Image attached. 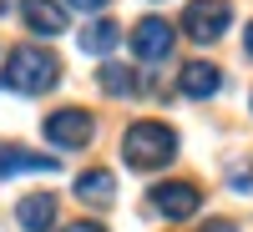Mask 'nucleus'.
Here are the masks:
<instances>
[{"instance_id":"obj_1","label":"nucleus","mask_w":253,"mask_h":232,"mask_svg":"<svg viewBox=\"0 0 253 232\" xmlns=\"http://www.w3.org/2000/svg\"><path fill=\"white\" fill-rule=\"evenodd\" d=\"M122 157L137 172H162L177 162V132L167 121H132L122 136Z\"/></svg>"},{"instance_id":"obj_2","label":"nucleus","mask_w":253,"mask_h":232,"mask_svg":"<svg viewBox=\"0 0 253 232\" xmlns=\"http://www.w3.org/2000/svg\"><path fill=\"white\" fill-rule=\"evenodd\" d=\"M0 81H5L10 91H20V96H46L56 81H61V61L46 46H15Z\"/></svg>"},{"instance_id":"obj_3","label":"nucleus","mask_w":253,"mask_h":232,"mask_svg":"<svg viewBox=\"0 0 253 232\" xmlns=\"http://www.w3.org/2000/svg\"><path fill=\"white\" fill-rule=\"evenodd\" d=\"M233 26V0H187L182 5V35L198 46H213Z\"/></svg>"},{"instance_id":"obj_4","label":"nucleus","mask_w":253,"mask_h":232,"mask_svg":"<svg viewBox=\"0 0 253 232\" xmlns=\"http://www.w3.org/2000/svg\"><path fill=\"white\" fill-rule=\"evenodd\" d=\"M41 132H46V141L61 146V152H81V146L96 136V116L81 111V106H61V111H51L41 121Z\"/></svg>"},{"instance_id":"obj_5","label":"nucleus","mask_w":253,"mask_h":232,"mask_svg":"<svg viewBox=\"0 0 253 232\" xmlns=\"http://www.w3.org/2000/svg\"><path fill=\"white\" fill-rule=\"evenodd\" d=\"M147 207H152L157 217H167V222H187L203 207V192L193 182H157L152 192H147Z\"/></svg>"},{"instance_id":"obj_6","label":"nucleus","mask_w":253,"mask_h":232,"mask_svg":"<svg viewBox=\"0 0 253 232\" xmlns=\"http://www.w3.org/2000/svg\"><path fill=\"white\" fill-rule=\"evenodd\" d=\"M172 46H177V31H172V20H162V15H147V20H137L132 26V56L137 61H167L172 56Z\"/></svg>"},{"instance_id":"obj_7","label":"nucleus","mask_w":253,"mask_h":232,"mask_svg":"<svg viewBox=\"0 0 253 232\" xmlns=\"http://www.w3.org/2000/svg\"><path fill=\"white\" fill-rule=\"evenodd\" d=\"M56 212H61L56 192H26V197L15 202V222H20V232H51V227H56Z\"/></svg>"},{"instance_id":"obj_8","label":"nucleus","mask_w":253,"mask_h":232,"mask_svg":"<svg viewBox=\"0 0 253 232\" xmlns=\"http://www.w3.org/2000/svg\"><path fill=\"white\" fill-rule=\"evenodd\" d=\"M177 91L187 101H208V96L223 91V71L213 66V61H187V66L177 71Z\"/></svg>"},{"instance_id":"obj_9","label":"nucleus","mask_w":253,"mask_h":232,"mask_svg":"<svg viewBox=\"0 0 253 232\" xmlns=\"http://www.w3.org/2000/svg\"><path fill=\"white\" fill-rule=\"evenodd\" d=\"M20 20H26V26L36 31V35H66V5H61V0H20Z\"/></svg>"},{"instance_id":"obj_10","label":"nucleus","mask_w":253,"mask_h":232,"mask_svg":"<svg viewBox=\"0 0 253 232\" xmlns=\"http://www.w3.org/2000/svg\"><path fill=\"white\" fill-rule=\"evenodd\" d=\"M76 197L81 202H91V207H107L117 197V177L107 172V166H91V172H81L76 177Z\"/></svg>"},{"instance_id":"obj_11","label":"nucleus","mask_w":253,"mask_h":232,"mask_svg":"<svg viewBox=\"0 0 253 232\" xmlns=\"http://www.w3.org/2000/svg\"><path fill=\"white\" fill-rule=\"evenodd\" d=\"M117 46H122L117 20H91V26L81 31V51H86V56H112Z\"/></svg>"},{"instance_id":"obj_12","label":"nucleus","mask_w":253,"mask_h":232,"mask_svg":"<svg viewBox=\"0 0 253 232\" xmlns=\"http://www.w3.org/2000/svg\"><path fill=\"white\" fill-rule=\"evenodd\" d=\"M10 172H56V157H31L20 146H0V177Z\"/></svg>"},{"instance_id":"obj_13","label":"nucleus","mask_w":253,"mask_h":232,"mask_svg":"<svg viewBox=\"0 0 253 232\" xmlns=\"http://www.w3.org/2000/svg\"><path fill=\"white\" fill-rule=\"evenodd\" d=\"M96 86L107 91V96H132V91H137V71H132V66H117V61H107V66L96 71Z\"/></svg>"},{"instance_id":"obj_14","label":"nucleus","mask_w":253,"mask_h":232,"mask_svg":"<svg viewBox=\"0 0 253 232\" xmlns=\"http://www.w3.org/2000/svg\"><path fill=\"white\" fill-rule=\"evenodd\" d=\"M228 182H233V192H253V172L238 162V166H228Z\"/></svg>"},{"instance_id":"obj_15","label":"nucleus","mask_w":253,"mask_h":232,"mask_svg":"<svg viewBox=\"0 0 253 232\" xmlns=\"http://www.w3.org/2000/svg\"><path fill=\"white\" fill-rule=\"evenodd\" d=\"M66 5H71V10H91V15H96V10H107L112 0H66Z\"/></svg>"},{"instance_id":"obj_16","label":"nucleus","mask_w":253,"mask_h":232,"mask_svg":"<svg viewBox=\"0 0 253 232\" xmlns=\"http://www.w3.org/2000/svg\"><path fill=\"white\" fill-rule=\"evenodd\" d=\"M61 232H107L101 222H71V227H61Z\"/></svg>"},{"instance_id":"obj_17","label":"nucleus","mask_w":253,"mask_h":232,"mask_svg":"<svg viewBox=\"0 0 253 232\" xmlns=\"http://www.w3.org/2000/svg\"><path fill=\"white\" fill-rule=\"evenodd\" d=\"M203 232H238V227H233V222H208Z\"/></svg>"},{"instance_id":"obj_18","label":"nucleus","mask_w":253,"mask_h":232,"mask_svg":"<svg viewBox=\"0 0 253 232\" xmlns=\"http://www.w3.org/2000/svg\"><path fill=\"white\" fill-rule=\"evenodd\" d=\"M243 51H248V56H253V26H248V35H243Z\"/></svg>"}]
</instances>
